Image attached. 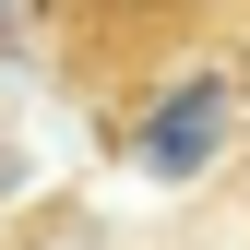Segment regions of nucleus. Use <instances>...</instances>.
Listing matches in <instances>:
<instances>
[]
</instances>
